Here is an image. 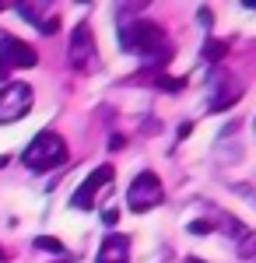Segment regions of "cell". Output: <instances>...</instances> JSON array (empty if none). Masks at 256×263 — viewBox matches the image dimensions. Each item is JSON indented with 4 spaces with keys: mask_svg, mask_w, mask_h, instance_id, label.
I'll list each match as a JSON object with an SVG mask.
<instances>
[{
    "mask_svg": "<svg viewBox=\"0 0 256 263\" xmlns=\"http://www.w3.org/2000/svg\"><path fill=\"white\" fill-rule=\"evenodd\" d=\"M169 60H172V46L165 42V46H158V49H151V53L144 57V70H155V74H161V70L169 67Z\"/></svg>",
    "mask_w": 256,
    "mask_h": 263,
    "instance_id": "30bf717a",
    "label": "cell"
},
{
    "mask_svg": "<svg viewBox=\"0 0 256 263\" xmlns=\"http://www.w3.org/2000/svg\"><path fill=\"white\" fill-rule=\"evenodd\" d=\"M95 263H130V239L119 235V232H109L99 246V260Z\"/></svg>",
    "mask_w": 256,
    "mask_h": 263,
    "instance_id": "9c48e42d",
    "label": "cell"
},
{
    "mask_svg": "<svg viewBox=\"0 0 256 263\" xmlns=\"http://www.w3.org/2000/svg\"><path fill=\"white\" fill-rule=\"evenodd\" d=\"M92 60H95V35H92L88 21H81V25H74L70 42H67V63L74 70H84Z\"/></svg>",
    "mask_w": 256,
    "mask_h": 263,
    "instance_id": "8992f818",
    "label": "cell"
},
{
    "mask_svg": "<svg viewBox=\"0 0 256 263\" xmlns=\"http://www.w3.org/2000/svg\"><path fill=\"white\" fill-rule=\"evenodd\" d=\"M57 28H60L57 18H46V21H42V35H57Z\"/></svg>",
    "mask_w": 256,
    "mask_h": 263,
    "instance_id": "e0dca14e",
    "label": "cell"
},
{
    "mask_svg": "<svg viewBox=\"0 0 256 263\" xmlns=\"http://www.w3.org/2000/svg\"><path fill=\"white\" fill-rule=\"evenodd\" d=\"M0 11H4V4H0Z\"/></svg>",
    "mask_w": 256,
    "mask_h": 263,
    "instance_id": "484cf974",
    "label": "cell"
},
{
    "mask_svg": "<svg viewBox=\"0 0 256 263\" xmlns=\"http://www.w3.org/2000/svg\"><path fill=\"white\" fill-rule=\"evenodd\" d=\"M161 200H165V193H161V182H158L155 172H140L137 179L130 182V190H126V207L134 214H144V211L158 207Z\"/></svg>",
    "mask_w": 256,
    "mask_h": 263,
    "instance_id": "3957f363",
    "label": "cell"
},
{
    "mask_svg": "<svg viewBox=\"0 0 256 263\" xmlns=\"http://www.w3.org/2000/svg\"><path fill=\"white\" fill-rule=\"evenodd\" d=\"M242 99V88H239L232 78H225V74H214L211 78V102H207V109L211 112H221V109H228L232 102Z\"/></svg>",
    "mask_w": 256,
    "mask_h": 263,
    "instance_id": "ba28073f",
    "label": "cell"
},
{
    "mask_svg": "<svg viewBox=\"0 0 256 263\" xmlns=\"http://www.w3.org/2000/svg\"><path fill=\"white\" fill-rule=\"evenodd\" d=\"M200 57H204V63H221L225 57H228V42L225 39H207Z\"/></svg>",
    "mask_w": 256,
    "mask_h": 263,
    "instance_id": "8fae6325",
    "label": "cell"
},
{
    "mask_svg": "<svg viewBox=\"0 0 256 263\" xmlns=\"http://www.w3.org/2000/svg\"><path fill=\"white\" fill-rule=\"evenodd\" d=\"M239 256H246V260H249V256H256V232H249V235L239 242Z\"/></svg>",
    "mask_w": 256,
    "mask_h": 263,
    "instance_id": "5bb4252c",
    "label": "cell"
},
{
    "mask_svg": "<svg viewBox=\"0 0 256 263\" xmlns=\"http://www.w3.org/2000/svg\"><path fill=\"white\" fill-rule=\"evenodd\" d=\"M4 260H7V253H4V246H0V263H4Z\"/></svg>",
    "mask_w": 256,
    "mask_h": 263,
    "instance_id": "d4e9b609",
    "label": "cell"
},
{
    "mask_svg": "<svg viewBox=\"0 0 256 263\" xmlns=\"http://www.w3.org/2000/svg\"><path fill=\"white\" fill-rule=\"evenodd\" d=\"M4 165H11V155H0V168H4Z\"/></svg>",
    "mask_w": 256,
    "mask_h": 263,
    "instance_id": "44dd1931",
    "label": "cell"
},
{
    "mask_svg": "<svg viewBox=\"0 0 256 263\" xmlns=\"http://www.w3.org/2000/svg\"><path fill=\"white\" fill-rule=\"evenodd\" d=\"M53 263H70V260H67V256H57V260H53Z\"/></svg>",
    "mask_w": 256,
    "mask_h": 263,
    "instance_id": "cb8c5ba5",
    "label": "cell"
},
{
    "mask_svg": "<svg viewBox=\"0 0 256 263\" xmlns=\"http://www.w3.org/2000/svg\"><path fill=\"white\" fill-rule=\"evenodd\" d=\"M207 232H211V221H190V235H207Z\"/></svg>",
    "mask_w": 256,
    "mask_h": 263,
    "instance_id": "2e32d148",
    "label": "cell"
},
{
    "mask_svg": "<svg viewBox=\"0 0 256 263\" xmlns=\"http://www.w3.org/2000/svg\"><path fill=\"white\" fill-rule=\"evenodd\" d=\"M18 14L25 21H39L42 18V7H28V4H18Z\"/></svg>",
    "mask_w": 256,
    "mask_h": 263,
    "instance_id": "9a60e30c",
    "label": "cell"
},
{
    "mask_svg": "<svg viewBox=\"0 0 256 263\" xmlns=\"http://www.w3.org/2000/svg\"><path fill=\"white\" fill-rule=\"evenodd\" d=\"M102 221L109 224V228H113V224H119V211H116V207H109V211L102 214Z\"/></svg>",
    "mask_w": 256,
    "mask_h": 263,
    "instance_id": "ac0fdd59",
    "label": "cell"
},
{
    "mask_svg": "<svg viewBox=\"0 0 256 263\" xmlns=\"http://www.w3.org/2000/svg\"><path fill=\"white\" fill-rule=\"evenodd\" d=\"M186 263H204V260H200V256H186Z\"/></svg>",
    "mask_w": 256,
    "mask_h": 263,
    "instance_id": "603a6c76",
    "label": "cell"
},
{
    "mask_svg": "<svg viewBox=\"0 0 256 263\" xmlns=\"http://www.w3.org/2000/svg\"><path fill=\"white\" fill-rule=\"evenodd\" d=\"M119 49H126V53H137V57H148L151 49L158 46H165V28L158 25V21H148V18H137V21H126V25H119Z\"/></svg>",
    "mask_w": 256,
    "mask_h": 263,
    "instance_id": "7a4b0ae2",
    "label": "cell"
},
{
    "mask_svg": "<svg viewBox=\"0 0 256 263\" xmlns=\"http://www.w3.org/2000/svg\"><path fill=\"white\" fill-rule=\"evenodd\" d=\"M32 109V84L25 81H7L0 91V123H14Z\"/></svg>",
    "mask_w": 256,
    "mask_h": 263,
    "instance_id": "5b68a950",
    "label": "cell"
},
{
    "mask_svg": "<svg viewBox=\"0 0 256 263\" xmlns=\"http://www.w3.org/2000/svg\"><path fill=\"white\" fill-rule=\"evenodd\" d=\"M105 182H113V165H99L88 179L78 186V193L70 197V203L78 207V211H92V203H95V193H99Z\"/></svg>",
    "mask_w": 256,
    "mask_h": 263,
    "instance_id": "52a82bcc",
    "label": "cell"
},
{
    "mask_svg": "<svg viewBox=\"0 0 256 263\" xmlns=\"http://www.w3.org/2000/svg\"><path fill=\"white\" fill-rule=\"evenodd\" d=\"M151 81H155V88H161V91H182V88H186V78H169V74H155Z\"/></svg>",
    "mask_w": 256,
    "mask_h": 263,
    "instance_id": "7c38bea8",
    "label": "cell"
},
{
    "mask_svg": "<svg viewBox=\"0 0 256 263\" xmlns=\"http://www.w3.org/2000/svg\"><path fill=\"white\" fill-rule=\"evenodd\" d=\"M242 4H246V7H249V11H256V0H242Z\"/></svg>",
    "mask_w": 256,
    "mask_h": 263,
    "instance_id": "7402d4cb",
    "label": "cell"
},
{
    "mask_svg": "<svg viewBox=\"0 0 256 263\" xmlns=\"http://www.w3.org/2000/svg\"><path fill=\"white\" fill-rule=\"evenodd\" d=\"M197 18H200V25H204V28H211V21H214V14H211L207 7H200V11H197Z\"/></svg>",
    "mask_w": 256,
    "mask_h": 263,
    "instance_id": "d6986e66",
    "label": "cell"
},
{
    "mask_svg": "<svg viewBox=\"0 0 256 263\" xmlns=\"http://www.w3.org/2000/svg\"><path fill=\"white\" fill-rule=\"evenodd\" d=\"M35 63H39V53L28 42L14 39V35H4L0 39V78H7L11 70H28Z\"/></svg>",
    "mask_w": 256,
    "mask_h": 263,
    "instance_id": "277c9868",
    "label": "cell"
},
{
    "mask_svg": "<svg viewBox=\"0 0 256 263\" xmlns=\"http://www.w3.org/2000/svg\"><path fill=\"white\" fill-rule=\"evenodd\" d=\"M35 249H42V253H57V256H67L63 242L53 239V235H35Z\"/></svg>",
    "mask_w": 256,
    "mask_h": 263,
    "instance_id": "4fadbf2b",
    "label": "cell"
},
{
    "mask_svg": "<svg viewBox=\"0 0 256 263\" xmlns=\"http://www.w3.org/2000/svg\"><path fill=\"white\" fill-rule=\"evenodd\" d=\"M123 144H126V137H123V134H113V137H109V151H119Z\"/></svg>",
    "mask_w": 256,
    "mask_h": 263,
    "instance_id": "ffe728a7",
    "label": "cell"
},
{
    "mask_svg": "<svg viewBox=\"0 0 256 263\" xmlns=\"http://www.w3.org/2000/svg\"><path fill=\"white\" fill-rule=\"evenodd\" d=\"M63 158H67V141L60 137L57 130H42V134H35L32 144L25 147V155H21L25 168H32V172H49V168L63 165Z\"/></svg>",
    "mask_w": 256,
    "mask_h": 263,
    "instance_id": "6da1fadb",
    "label": "cell"
}]
</instances>
